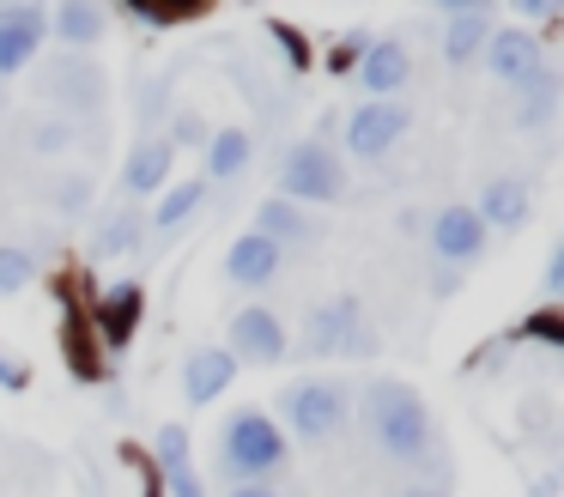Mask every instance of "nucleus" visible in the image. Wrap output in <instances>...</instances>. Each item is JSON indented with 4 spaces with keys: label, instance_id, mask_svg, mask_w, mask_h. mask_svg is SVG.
<instances>
[{
    "label": "nucleus",
    "instance_id": "28",
    "mask_svg": "<svg viewBox=\"0 0 564 497\" xmlns=\"http://www.w3.org/2000/svg\"><path fill=\"white\" fill-rule=\"evenodd\" d=\"M516 339H540V346H564V315L546 303V310H534L522 327H516Z\"/></svg>",
    "mask_w": 564,
    "mask_h": 497
},
{
    "label": "nucleus",
    "instance_id": "12",
    "mask_svg": "<svg viewBox=\"0 0 564 497\" xmlns=\"http://www.w3.org/2000/svg\"><path fill=\"white\" fill-rule=\"evenodd\" d=\"M406 79H413V55H406L401 36H377V43H365V55H358V85L370 91V104H377V97H394Z\"/></svg>",
    "mask_w": 564,
    "mask_h": 497
},
{
    "label": "nucleus",
    "instance_id": "27",
    "mask_svg": "<svg viewBox=\"0 0 564 497\" xmlns=\"http://www.w3.org/2000/svg\"><path fill=\"white\" fill-rule=\"evenodd\" d=\"M31 273H37V255L19 249V242H0V298L25 291V285H31Z\"/></svg>",
    "mask_w": 564,
    "mask_h": 497
},
{
    "label": "nucleus",
    "instance_id": "37",
    "mask_svg": "<svg viewBox=\"0 0 564 497\" xmlns=\"http://www.w3.org/2000/svg\"><path fill=\"white\" fill-rule=\"evenodd\" d=\"M0 104H7V91H0Z\"/></svg>",
    "mask_w": 564,
    "mask_h": 497
},
{
    "label": "nucleus",
    "instance_id": "6",
    "mask_svg": "<svg viewBox=\"0 0 564 497\" xmlns=\"http://www.w3.org/2000/svg\"><path fill=\"white\" fill-rule=\"evenodd\" d=\"M43 97L62 109V121H79V116H98L104 97H110V79L91 55H55L43 67Z\"/></svg>",
    "mask_w": 564,
    "mask_h": 497
},
{
    "label": "nucleus",
    "instance_id": "2",
    "mask_svg": "<svg viewBox=\"0 0 564 497\" xmlns=\"http://www.w3.org/2000/svg\"><path fill=\"white\" fill-rule=\"evenodd\" d=\"M285 455H292V449H285L280 424L261 407H237L231 419H225V431H219V473L225 479H243V485L273 479V473L285 467Z\"/></svg>",
    "mask_w": 564,
    "mask_h": 497
},
{
    "label": "nucleus",
    "instance_id": "23",
    "mask_svg": "<svg viewBox=\"0 0 564 497\" xmlns=\"http://www.w3.org/2000/svg\"><path fill=\"white\" fill-rule=\"evenodd\" d=\"M552 109H558V73L540 67L534 79L516 85V128H546Z\"/></svg>",
    "mask_w": 564,
    "mask_h": 497
},
{
    "label": "nucleus",
    "instance_id": "9",
    "mask_svg": "<svg viewBox=\"0 0 564 497\" xmlns=\"http://www.w3.org/2000/svg\"><path fill=\"white\" fill-rule=\"evenodd\" d=\"M43 36H50V12L37 0H19V7H0V79H13L37 61Z\"/></svg>",
    "mask_w": 564,
    "mask_h": 497
},
{
    "label": "nucleus",
    "instance_id": "4",
    "mask_svg": "<svg viewBox=\"0 0 564 497\" xmlns=\"http://www.w3.org/2000/svg\"><path fill=\"white\" fill-rule=\"evenodd\" d=\"M280 412H285L297 443L322 449L346 431V382H334V376H304V382H292L280 395Z\"/></svg>",
    "mask_w": 564,
    "mask_h": 497
},
{
    "label": "nucleus",
    "instance_id": "8",
    "mask_svg": "<svg viewBox=\"0 0 564 497\" xmlns=\"http://www.w3.org/2000/svg\"><path fill=\"white\" fill-rule=\"evenodd\" d=\"M486 237L491 230L479 225V213L474 206H443L437 218H431V255H437V267H455V273H467V267L486 255Z\"/></svg>",
    "mask_w": 564,
    "mask_h": 497
},
{
    "label": "nucleus",
    "instance_id": "11",
    "mask_svg": "<svg viewBox=\"0 0 564 497\" xmlns=\"http://www.w3.org/2000/svg\"><path fill=\"white\" fill-rule=\"evenodd\" d=\"M231 352L237 364H280L285 358V327H280V315L273 310H237V322H231Z\"/></svg>",
    "mask_w": 564,
    "mask_h": 497
},
{
    "label": "nucleus",
    "instance_id": "25",
    "mask_svg": "<svg viewBox=\"0 0 564 497\" xmlns=\"http://www.w3.org/2000/svg\"><path fill=\"white\" fill-rule=\"evenodd\" d=\"M200 201H207V182H176V188L159 201V213L147 218V230H159V237H171L176 225H188V218L200 213Z\"/></svg>",
    "mask_w": 564,
    "mask_h": 497
},
{
    "label": "nucleus",
    "instance_id": "26",
    "mask_svg": "<svg viewBox=\"0 0 564 497\" xmlns=\"http://www.w3.org/2000/svg\"><path fill=\"white\" fill-rule=\"evenodd\" d=\"M79 145V121H62V116H50V121H31V152H43V158H62V152H74Z\"/></svg>",
    "mask_w": 564,
    "mask_h": 497
},
{
    "label": "nucleus",
    "instance_id": "10",
    "mask_svg": "<svg viewBox=\"0 0 564 497\" xmlns=\"http://www.w3.org/2000/svg\"><path fill=\"white\" fill-rule=\"evenodd\" d=\"M140 315H147V291H140L134 279H122V285H104L98 310H91L86 322H91V339H98V346L122 352L128 339L140 334Z\"/></svg>",
    "mask_w": 564,
    "mask_h": 497
},
{
    "label": "nucleus",
    "instance_id": "36",
    "mask_svg": "<svg viewBox=\"0 0 564 497\" xmlns=\"http://www.w3.org/2000/svg\"><path fill=\"white\" fill-rule=\"evenodd\" d=\"M406 497H449V485H443V479H437V485H413Z\"/></svg>",
    "mask_w": 564,
    "mask_h": 497
},
{
    "label": "nucleus",
    "instance_id": "20",
    "mask_svg": "<svg viewBox=\"0 0 564 497\" xmlns=\"http://www.w3.org/2000/svg\"><path fill=\"white\" fill-rule=\"evenodd\" d=\"M280 261H285V255L273 249L268 237H256V230H249V237H237L231 249H225V279H231V285H273Z\"/></svg>",
    "mask_w": 564,
    "mask_h": 497
},
{
    "label": "nucleus",
    "instance_id": "21",
    "mask_svg": "<svg viewBox=\"0 0 564 497\" xmlns=\"http://www.w3.org/2000/svg\"><path fill=\"white\" fill-rule=\"evenodd\" d=\"M140 242H147V213H140V201H122L91 237V261H116V255L140 249Z\"/></svg>",
    "mask_w": 564,
    "mask_h": 497
},
{
    "label": "nucleus",
    "instance_id": "32",
    "mask_svg": "<svg viewBox=\"0 0 564 497\" xmlns=\"http://www.w3.org/2000/svg\"><path fill=\"white\" fill-rule=\"evenodd\" d=\"M0 388H7V395H19V388H31V370H25V364H13L7 352H0Z\"/></svg>",
    "mask_w": 564,
    "mask_h": 497
},
{
    "label": "nucleus",
    "instance_id": "3",
    "mask_svg": "<svg viewBox=\"0 0 564 497\" xmlns=\"http://www.w3.org/2000/svg\"><path fill=\"white\" fill-rule=\"evenodd\" d=\"M280 201H292V206H334V201H346V164H340V152L334 145H322V140H292L285 145V158H280Z\"/></svg>",
    "mask_w": 564,
    "mask_h": 497
},
{
    "label": "nucleus",
    "instance_id": "31",
    "mask_svg": "<svg viewBox=\"0 0 564 497\" xmlns=\"http://www.w3.org/2000/svg\"><path fill=\"white\" fill-rule=\"evenodd\" d=\"M268 31L285 43V61H292V67H310V48H304V36H297L292 24H285V19H268Z\"/></svg>",
    "mask_w": 564,
    "mask_h": 497
},
{
    "label": "nucleus",
    "instance_id": "30",
    "mask_svg": "<svg viewBox=\"0 0 564 497\" xmlns=\"http://www.w3.org/2000/svg\"><path fill=\"white\" fill-rule=\"evenodd\" d=\"M91 206V182L86 176H62L55 182V213H86Z\"/></svg>",
    "mask_w": 564,
    "mask_h": 497
},
{
    "label": "nucleus",
    "instance_id": "35",
    "mask_svg": "<svg viewBox=\"0 0 564 497\" xmlns=\"http://www.w3.org/2000/svg\"><path fill=\"white\" fill-rule=\"evenodd\" d=\"M225 497H280L273 485H237V491H225Z\"/></svg>",
    "mask_w": 564,
    "mask_h": 497
},
{
    "label": "nucleus",
    "instance_id": "29",
    "mask_svg": "<svg viewBox=\"0 0 564 497\" xmlns=\"http://www.w3.org/2000/svg\"><path fill=\"white\" fill-rule=\"evenodd\" d=\"M171 152H183V145H207L213 140V128H207V116H195V109H183V116H171Z\"/></svg>",
    "mask_w": 564,
    "mask_h": 497
},
{
    "label": "nucleus",
    "instance_id": "7",
    "mask_svg": "<svg viewBox=\"0 0 564 497\" xmlns=\"http://www.w3.org/2000/svg\"><path fill=\"white\" fill-rule=\"evenodd\" d=\"M406 128H413V104H394V97H377V104H358L352 116H346V152L358 158H389L394 145L406 140Z\"/></svg>",
    "mask_w": 564,
    "mask_h": 497
},
{
    "label": "nucleus",
    "instance_id": "15",
    "mask_svg": "<svg viewBox=\"0 0 564 497\" xmlns=\"http://www.w3.org/2000/svg\"><path fill=\"white\" fill-rule=\"evenodd\" d=\"M171 164H176V152H171V140H164V133L134 140V145H128V158H122V194H128V201L159 194L164 182H171Z\"/></svg>",
    "mask_w": 564,
    "mask_h": 497
},
{
    "label": "nucleus",
    "instance_id": "22",
    "mask_svg": "<svg viewBox=\"0 0 564 497\" xmlns=\"http://www.w3.org/2000/svg\"><path fill=\"white\" fill-rule=\"evenodd\" d=\"M159 461H164V479H171V497H207L200 491L195 461H188V431L183 424H164L159 431Z\"/></svg>",
    "mask_w": 564,
    "mask_h": 497
},
{
    "label": "nucleus",
    "instance_id": "19",
    "mask_svg": "<svg viewBox=\"0 0 564 497\" xmlns=\"http://www.w3.org/2000/svg\"><path fill=\"white\" fill-rule=\"evenodd\" d=\"M474 213H479V225H486V230H522L528 213H534V201H528V182H516V176L486 182V194H479Z\"/></svg>",
    "mask_w": 564,
    "mask_h": 497
},
{
    "label": "nucleus",
    "instance_id": "33",
    "mask_svg": "<svg viewBox=\"0 0 564 497\" xmlns=\"http://www.w3.org/2000/svg\"><path fill=\"white\" fill-rule=\"evenodd\" d=\"M558 285H564V249H552V261H546V298H558Z\"/></svg>",
    "mask_w": 564,
    "mask_h": 497
},
{
    "label": "nucleus",
    "instance_id": "14",
    "mask_svg": "<svg viewBox=\"0 0 564 497\" xmlns=\"http://www.w3.org/2000/svg\"><path fill=\"white\" fill-rule=\"evenodd\" d=\"M491 31H498V19H491V7H467V0H449V31H443V61L449 67H467V61L486 55Z\"/></svg>",
    "mask_w": 564,
    "mask_h": 497
},
{
    "label": "nucleus",
    "instance_id": "17",
    "mask_svg": "<svg viewBox=\"0 0 564 497\" xmlns=\"http://www.w3.org/2000/svg\"><path fill=\"white\" fill-rule=\"evenodd\" d=\"M231 376H237V358H231L225 346L188 352V364H183V395H188V407H207V400H219L225 388H231Z\"/></svg>",
    "mask_w": 564,
    "mask_h": 497
},
{
    "label": "nucleus",
    "instance_id": "24",
    "mask_svg": "<svg viewBox=\"0 0 564 497\" xmlns=\"http://www.w3.org/2000/svg\"><path fill=\"white\" fill-rule=\"evenodd\" d=\"M200 152H207V176L213 182H231V176H243V170H249V152H256V145H249L243 128H225V133H213Z\"/></svg>",
    "mask_w": 564,
    "mask_h": 497
},
{
    "label": "nucleus",
    "instance_id": "1",
    "mask_svg": "<svg viewBox=\"0 0 564 497\" xmlns=\"http://www.w3.org/2000/svg\"><path fill=\"white\" fill-rule=\"evenodd\" d=\"M365 431L370 443L389 461H425L437 455V424H431V407L419 400V388L394 382V376H377L365 388Z\"/></svg>",
    "mask_w": 564,
    "mask_h": 497
},
{
    "label": "nucleus",
    "instance_id": "34",
    "mask_svg": "<svg viewBox=\"0 0 564 497\" xmlns=\"http://www.w3.org/2000/svg\"><path fill=\"white\" fill-rule=\"evenodd\" d=\"M455 285H462V273H455V267H437V279H431V291H437V298H455Z\"/></svg>",
    "mask_w": 564,
    "mask_h": 497
},
{
    "label": "nucleus",
    "instance_id": "13",
    "mask_svg": "<svg viewBox=\"0 0 564 497\" xmlns=\"http://www.w3.org/2000/svg\"><path fill=\"white\" fill-rule=\"evenodd\" d=\"M256 237H268L280 255H285V242L316 249V242H322V218L304 213V206H292V201H280V194H268V201L256 206Z\"/></svg>",
    "mask_w": 564,
    "mask_h": 497
},
{
    "label": "nucleus",
    "instance_id": "18",
    "mask_svg": "<svg viewBox=\"0 0 564 497\" xmlns=\"http://www.w3.org/2000/svg\"><path fill=\"white\" fill-rule=\"evenodd\" d=\"M50 31L67 43V55H86V48L104 43V31H110V12H104L98 0H62V7L50 12Z\"/></svg>",
    "mask_w": 564,
    "mask_h": 497
},
{
    "label": "nucleus",
    "instance_id": "16",
    "mask_svg": "<svg viewBox=\"0 0 564 497\" xmlns=\"http://www.w3.org/2000/svg\"><path fill=\"white\" fill-rule=\"evenodd\" d=\"M479 61H486L503 85H522V79H534V73L546 67V48H540V36H528V31H491V43H486Z\"/></svg>",
    "mask_w": 564,
    "mask_h": 497
},
{
    "label": "nucleus",
    "instance_id": "5",
    "mask_svg": "<svg viewBox=\"0 0 564 497\" xmlns=\"http://www.w3.org/2000/svg\"><path fill=\"white\" fill-rule=\"evenodd\" d=\"M304 358H377V327L365 322L358 298H334L322 310H310Z\"/></svg>",
    "mask_w": 564,
    "mask_h": 497
}]
</instances>
